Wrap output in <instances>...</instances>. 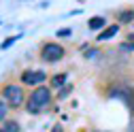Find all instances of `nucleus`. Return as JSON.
Instances as JSON below:
<instances>
[{
	"mask_svg": "<svg viewBox=\"0 0 134 132\" xmlns=\"http://www.w3.org/2000/svg\"><path fill=\"white\" fill-rule=\"evenodd\" d=\"M53 100V96H51V90H49L47 85H36L34 90H32L30 98H28V102H26V111L28 113H41L45 107H49Z\"/></svg>",
	"mask_w": 134,
	"mask_h": 132,
	"instance_id": "obj_1",
	"label": "nucleus"
},
{
	"mask_svg": "<svg viewBox=\"0 0 134 132\" xmlns=\"http://www.w3.org/2000/svg\"><path fill=\"white\" fill-rule=\"evenodd\" d=\"M64 56H66V49H64L60 43L49 41V43H43V47H41V60H43V62H47V64L60 62Z\"/></svg>",
	"mask_w": 134,
	"mask_h": 132,
	"instance_id": "obj_2",
	"label": "nucleus"
},
{
	"mask_svg": "<svg viewBox=\"0 0 134 132\" xmlns=\"http://www.w3.org/2000/svg\"><path fill=\"white\" fill-rule=\"evenodd\" d=\"M0 96L7 98L11 107H21L24 100H26V96H24V87L17 85V83H7V85H2V90H0Z\"/></svg>",
	"mask_w": 134,
	"mask_h": 132,
	"instance_id": "obj_3",
	"label": "nucleus"
},
{
	"mask_svg": "<svg viewBox=\"0 0 134 132\" xmlns=\"http://www.w3.org/2000/svg\"><path fill=\"white\" fill-rule=\"evenodd\" d=\"M45 79H47V73H45V70H34V68H28V70H24V73H21V83H24V85H30V87L41 85Z\"/></svg>",
	"mask_w": 134,
	"mask_h": 132,
	"instance_id": "obj_4",
	"label": "nucleus"
},
{
	"mask_svg": "<svg viewBox=\"0 0 134 132\" xmlns=\"http://www.w3.org/2000/svg\"><path fill=\"white\" fill-rule=\"evenodd\" d=\"M111 98H121L124 102H130V107H134V90L128 87V85H115L111 92H109Z\"/></svg>",
	"mask_w": 134,
	"mask_h": 132,
	"instance_id": "obj_5",
	"label": "nucleus"
},
{
	"mask_svg": "<svg viewBox=\"0 0 134 132\" xmlns=\"http://www.w3.org/2000/svg\"><path fill=\"white\" fill-rule=\"evenodd\" d=\"M117 32H119V24H113V26H109V28H104L102 32L98 34V41H109V38H113Z\"/></svg>",
	"mask_w": 134,
	"mask_h": 132,
	"instance_id": "obj_6",
	"label": "nucleus"
},
{
	"mask_svg": "<svg viewBox=\"0 0 134 132\" xmlns=\"http://www.w3.org/2000/svg\"><path fill=\"white\" fill-rule=\"evenodd\" d=\"M117 21H119V24H130V21H134V9H124V11H119V13H117Z\"/></svg>",
	"mask_w": 134,
	"mask_h": 132,
	"instance_id": "obj_7",
	"label": "nucleus"
},
{
	"mask_svg": "<svg viewBox=\"0 0 134 132\" xmlns=\"http://www.w3.org/2000/svg\"><path fill=\"white\" fill-rule=\"evenodd\" d=\"M9 109H11L9 100L0 96V122H4V119H7V115H9Z\"/></svg>",
	"mask_w": 134,
	"mask_h": 132,
	"instance_id": "obj_8",
	"label": "nucleus"
},
{
	"mask_svg": "<svg viewBox=\"0 0 134 132\" xmlns=\"http://www.w3.org/2000/svg\"><path fill=\"white\" fill-rule=\"evenodd\" d=\"M62 85H66V75H64V73H62V75H53V77H51V87L60 90Z\"/></svg>",
	"mask_w": 134,
	"mask_h": 132,
	"instance_id": "obj_9",
	"label": "nucleus"
},
{
	"mask_svg": "<svg viewBox=\"0 0 134 132\" xmlns=\"http://www.w3.org/2000/svg\"><path fill=\"white\" fill-rule=\"evenodd\" d=\"M104 24H107V21H104V17H92L87 26H90L92 30H100V28H104Z\"/></svg>",
	"mask_w": 134,
	"mask_h": 132,
	"instance_id": "obj_10",
	"label": "nucleus"
},
{
	"mask_svg": "<svg viewBox=\"0 0 134 132\" xmlns=\"http://www.w3.org/2000/svg\"><path fill=\"white\" fill-rule=\"evenodd\" d=\"M72 92V83H66V85H62L60 90H58V100H62V98H66Z\"/></svg>",
	"mask_w": 134,
	"mask_h": 132,
	"instance_id": "obj_11",
	"label": "nucleus"
},
{
	"mask_svg": "<svg viewBox=\"0 0 134 132\" xmlns=\"http://www.w3.org/2000/svg\"><path fill=\"white\" fill-rule=\"evenodd\" d=\"M4 128H7L9 132H19V124L13 122V119H4Z\"/></svg>",
	"mask_w": 134,
	"mask_h": 132,
	"instance_id": "obj_12",
	"label": "nucleus"
},
{
	"mask_svg": "<svg viewBox=\"0 0 134 132\" xmlns=\"http://www.w3.org/2000/svg\"><path fill=\"white\" fill-rule=\"evenodd\" d=\"M70 34H72V30H70V28H62V30L55 32V36H58V38H68Z\"/></svg>",
	"mask_w": 134,
	"mask_h": 132,
	"instance_id": "obj_13",
	"label": "nucleus"
},
{
	"mask_svg": "<svg viewBox=\"0 0 134 132\" xmlns=\"http://www.w3.org/2000/svg\"><path fill=\"white\" fill-rule=\"evenodd\" d=\"M119 49H121V51H134V43H132V41H130V43H124Z\"/></svg>",
	"mask_w": 134,
	"mask_h": 132,
	"instance_id": "obj_14",
	"label": "nucleus"
},
{
	"mask_svg": "<svg viewBox=\"0 0 134 132\" xmlns=\"http://www.w3.org/2000/svg\"><path fill=\"white\" fill-rule=\"evenodd\" d=\"M15 38H17V36H13V38H7V41L2 43V49H7L9 45H13V43H15Z\"/></svg>",
	"mask_w": 134,
	"mask_h": 132,
	"instance_id": "obj_15",
	"label": "nucleus"
},
{
	"mask_svg": "<svg viewBox=\"0 0 134 132\" xmlns=\"http://www.w3.org/2000/svg\"><path fill=\"white\" fill-rule=\"evenodd\" d=\"M51 132H64V130H62V126L58 124V126H53V130H51Z\"/></svg>",
	"mask_w": 134,
	"mask_h": 132,
	"instance_id": "obj_16",
	"label": "nucleus"
},
{
	"mask_svg": "<svg viewBox=\"0 0 134 132\" xmlns=\"http://www.w3.org/2000/svg\"><path fill=\"white\" fill-rule=\"evenodd\" d=\"M0 132H9V130H7V128H4V126H2V128H0Z\"/></svg>",
	"mask_w": 134,
	"mask_h": 132,
	"instance_id": "obj_17",
	"label": "nucleus"
},
{
	"mask_svg": "<svg viewBox=\"0 0 134 132\" xmlns=\"http://www.w3.org/2000/svg\"><path fill=\"white\" fill-rule=\"evenodd\" d=\"M132 109H134V107H132Z\"/></svg>",
	"mask_w": 134,
	"mask_h": 132,
	"instance_id": "obj_18",
	"label": "nucleus"
}]
</instances>
